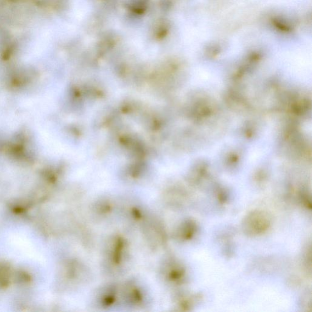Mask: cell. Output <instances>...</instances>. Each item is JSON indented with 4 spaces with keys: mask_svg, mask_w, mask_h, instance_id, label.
<instances>
[{
    "mask_svg": "<svg viewBox=\"0 0 312 312\" xmlns=\"http://www.w3.org/2000/svg\"><path fill=\"white\" fill-rule=\"evenodd\" d=\"M196 230L195 222L188 220L184 222L177 230L176 237L181 240H188L195 235Z\"/></svg>",
    "mask_w": 312,
    "mask_h": 312,
    "instance_id": "7a4b0ae2",
    "label": "cell"
},
{
    "mask_svg": "<svg viewBox=\"0 0 312 312\" xmlns=\"http://www.w3.org/2000/svg\"><path fill=\"white\" fill-rule=\"evenodd\" d=\"M271 224V218L268 213L262 210H255L244 218L241 227L246 235L255 237L266 232Z\"/></svg>",
    "mask_w": 312,
    "mask_h": 312,
    "instance_id": "6da1fadb",
    "label": "cell"
},
{
    "mask_svg": "<svg viewBox=\"0 0 312 312\" xmlns=\"http://www.w3.org/2000/svg\"><path fill=\"white\" fill-rule=\"evenodd\" d=\"M171 263L172 264H171V265L168 267L167 271L168 279L173 282H181L184 277V269L179 264L177 263Z\"/></svg>",
    "mask_w": 312,
    "mask_h": 312,
    "instance_id": "3957f363",
    "label": "cell"
}]
</instances>
